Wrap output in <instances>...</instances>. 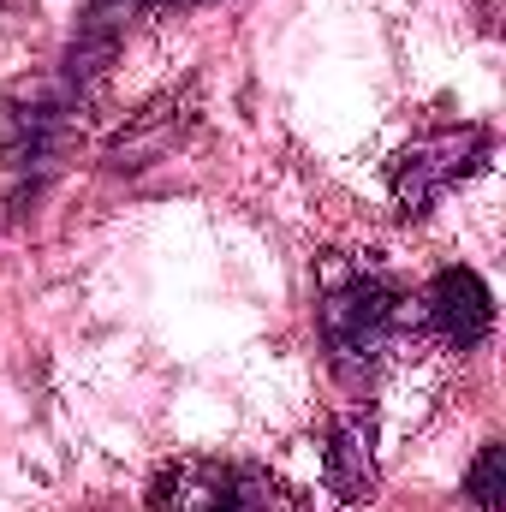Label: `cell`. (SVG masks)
Instances as JSON below:
<instances>
[{
    "label": "cell",
    "instance_id": "obj_1",
    "mask_svg": "<svg viewBox=\"0 0 506 512\" xmlns=\"http://www.w3.org/2000/svg\"><path fill=\"white\" fill-rule=\"evenodd\" d=\"M399 322H405V292L393 286V274L381 262L346 256V251L322 256V274H316V328H322L328 364L346 382L376 376L381 358L399 340Z\"/></svg>",
    "mask_w": 506,
    "mask_h": 512
},
{
    "label": "cell",
    "instance_id": "obj_2",
    "mask_svg": "<svg viewBox=\"0 0 506 512\" xmlns=\"http://www.w3.org/2000/svg\"><path fill=\"white\" fill-rule=\"evenodd\" d=\"M149 512H298L292 489L239 459H179L149 483Z\"/></svg>",
    "mask_w": 506,
    "mask_h": 512
},
{
    "label": "cell",
    "instance_id": "obj_3",
    "mask_svg": "<svg viewBox=\"0 0 506 512\" xmlns=\"http://www.w3.org/2000/svg\"><path fill=\"white\" fill-rule=\"evenodd\" d=\"M483 161H489V131H477V126L417 137L411 149L393 155V173H387L393 209L399 215H429L453 185H465L471 173H483Z\"/></svg>",
    "mask_w": 506,
    "mask_h": 512
},
{
    "label": "cell",
    "instance_id": "obj_4",
    "mask_svg": "<svg viewBox=\"0 0 506 512\" xmlns=\"http://www.w3.org/2000/svg\"><path fill=\"white\" fill-rule=\"evenodd\" d=\"M423 322H429V334L447 340L453 352H471V346H483L489 328H495V298H489V286H483L471 268H441V274L429 280V292H423Z\"/></svg>",
    "mask_w": 506,
    "mask_h": 512
},
{
    "label": "cell",
    "instance_id": "obj_5",
    "mask_svg": "<svg viewBox=\"0 0 506 512\" xmlns=\"http://www.w3.org/2000/svg\"><path fill=\"white\" fill-rule=\"evenodd\" d=\"M328 483H334L346 501H370V489H376V465H370V429H364V423L334 429V447H328Z\"/></svg>",
    "mask_w": 506,
    "mask_h": 512
},
{
    "label": "cell",
    "instance_id": "obj_6",
    "mask_svg": "<svg viewBox=\"0 0 506 512\" xmlns=\"http://www.w3.org/2000/svg\"><path fill=\"white\" fill-rule=\"evenodd\" d=\"M465 495H471L483 512L506 507V447L501 441H489V447L477 453V465H471V477H465Z\"/></svg>",
    "mask_w": 506,
    "mask_h": 512
}]
</instances>
